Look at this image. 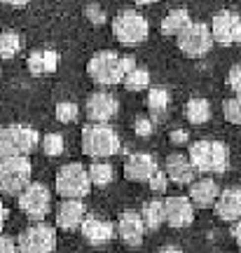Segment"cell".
<instances>
[{
	"label": "cell",
	"mask_w": 241,
	"mask_h": 253,
	"mask_svg": "<svg viewBox=\"0 0 241 253\" xmlns=\"http://www.w3.org/2000/svg\"><path fill=\"white\" fill-rule=\"evenodd\" d=\"M5 220H7V209H5V204L0 202V230L5 227Z\"/></svg>",
	"instance_id": "40"
},
{
	"label": "cell",
	"mask_w": 241,
	"mask_h": 253,
	"mask_svg": "<svg viewBox=\"0 0 241 253\" xmlns=\"http://www.w3.org/2000/svg\"><path fill=\"white\" fill-rule=\"evenodd\" d=\"M134 131L138 136H143V138H145V136H150L152 134V118L150 120H148V118H138L134 122Z\"/></svg>",
	"instance_id": "34"
},
{
	"label": "cell",
	"mask_w": 241,
	"mask_h": 253,
	"mask_svg": "<svg viewBox=\"0 0 241 253\" xmlns=\"http://www.w3.org/2000/svg\"><path fill=\"white\" fill-rule=\"evenodd\" d=\"M87 171H89L91 185H96V188H108V185L113 183V176H115L110 162H106V160H94V162L87 167Z\"/></svg>",
	"instance_id": "26"
},
{
	"label": "cell",
	"mask_w": 241,
	"mask_h": 253,
	"mask_svg": "<svg viewBox=\"0 0 241 253\" xmlns=\"http://www.w3.org/2000/svg\"><path fill=\"white\" fill-rule=\"evenodd\" d=\"M227 87H230L234 94L241 96V63H237V66L230 68V73H227Z\"/></svg>",
	"instance_id": "33"
},
{
	"label": "cell",
	"mask_w": 241,
	"mask_h": 253,
	"mask_svg": "<svg viewBox=\"0 0 241 253\" xmlns=\"http://www.w3.org/2000/svg\"><path fill=\"white\" fill-rule=\"evenodd\" d=\"M12 251H19V244L14 242V237L0 235V253H12Z\"/></svg>",
	"instance_id": "36"
},
{
	"label": "cell",
	"mask_w": 241,
	"mask_h": 253,
	"mask_svg": "<svg viewBox=\"0 0 241 253\" xmlns=\"http://www.w3.org/2000/svg\"><path fill=\"white\" fill-rule=\"evenodd\" d=\"M169 91L166 87H148V113H150L152 122L164 120L169 113Z\"/></svg>",
	"instance_id": "22"
},
{
	"label": "cell",
	"mask_w": 241,
	"mask_h": 253,
	"mask_svg": "<svg viewBox=\"0 0 241 253\" xmlns=\"http://www.w3.org/2000/svg\"><path fill=\"white\" fill-rule=\"evenodd\" d=\"M122 84L126 87V91H143L150 87V73L143 66H134L131 71L124 75Z\"/></svg>",
	"instance_id": "27"
},
{
	"label": "cell",
	"mask_w": 241,
	"mask_h": 253,
	"mask_svg": "<svg viewBox=\"0 0 241 253\" xmlns=\"http://www.w3.org/2000/svg\"><path fill=\"white\" fill-rule=\"evenodd\" d=\"M164 213H166V225H171L173 230H183L195 223V204L190 197L183 195L164 199Z\"/></svg>",
	"instance_id": "13"
},
{
	"label": "cell",
	"mask_w": 241,
	"mask_h": 253,
	"mask_svg": "<svg viewBox=\"0 0 241 253\" xmlns=\"http://www.w3.org/2000/svg\"><path fill=\"white\" fill-rule=\"evenodd\" d=\"M120 136L108 122H89L82 126V153L91 160H108L120 153Z\"/></svg>",
	"instance_id": "2"
},
{
	"label": "cell",
	"mask_w": 241,
	"mask_h": 253,
	"mask_svg": "<svg viewBox=\"0 0 241 253\" xmlns=\"http://www.w3.org/2000/svg\"><path fill=\"white\" fill-rule=\"evenodd\" d=\"M164 171L169 176V181L176 183V185H190L195 181V173H197L192 162H190V157L183 153L169 155L166 162H164Z\"/></svg>",
	"instance_id": "18"
},
{
	"label": "cell",
	"mask_w": 241,
	"mask_h": 253,
	"mask_svg": "<svg viewBox=\"0 0 241 253\" xmlns=\"http://www.w3.org/2000/svg\"><path fill=\"white\" fill-rule=\"evenodd\" d=\"M185 118L190 125H206L211 120V103L206 99H190L185 103Z\"/></svg>",
	"instance_id": "25"
},
{
	"label": "cell",
	"mask_w": 241,
	"mask_h": 253,
	"mask_svg": "<svg viewBox=\"0 0 241 253\" xmlns=\"http://www.w3.org/2000/svg\"><path fill=\"white\" fill-rule=\"evenodd\" d=\"M171 143L173 145H180V143H188V131H183V129H178V131H171Z\"/></svg>",
	"instance_id": "37"
},
{
	"label": "cell",
	"mask_w": 241,
	"mask_h": 253,
	"mask_svg": "<svg viewBox=\"0 0 241 253\" xmlns=\"http://www.w3.org/2000/svg\"><path fill=\"white\" fill-rule=\"evenodd\" d=\"M215 216L225 220V223H234L237 218H241V190L239 188H227L220 190V195L213 204Z\"/></svg>",
	"instance_id": "19"
},
{
	"label": "cell",
	"mask_w": 241,
	"mask_h": 253,
	"mask_svg": "<svg viewBox=\"0 0 241 253\" xmlns=\"http://www.w3.org/2000/svg\"><path fill=\"white\" fill-rule=\"evenodd\" d=\"M169 183L171 181H169V176H166V171H160V169H157V171L152 173V178L148 181V185H150V190L155 192V195H161Z\"/></svg>",
	"instance_id": "32"
},
{
	"label": "cell",
	"mask_w": 241,
	"mask_h": 253,
	"mask_svg": "<svg viewBox=\"0 0 241 253\" xmlns=\"http://www.w3.org/2000/svg\"><path fill=\"white\" fill-rule=\"evenodd\" d=\"M19 251L26 253H52L56 249V230L47 223H36L19 235Z\"/></svg>",
	"instance_id": "10"
},
{
	"label": "cell",
	"mask_w": 241,
	"mask_h": 253,
	"mask_svg": "<svg viewBox=\"0 0 241 253\" xmlns=\"http://www.w3.org/2000/svg\"><path fill=\"white\" fill-rule=\"evenodd\" d=\"M40 145V136L36 129L24 125L0 126V157L7 155H28Z\"/></svg>",
	"instance_id": "8"
},
{
	"label": "cell",
	"mask_w": 241,
	"mask_h": 253,
	"mask_svg": "<svg viewBox=\"0 0 241 253\" xmlns=\"http://www.w3.org/2000/svg\"><path fill=\"white\" fill-rule=\"evenodd\" d=\"M120 110V101L108 91H94L84 103V115L89 122H110Z\"/></svg>",
	"instance_id": "14"
},
{
	"label": "cell",
	"mask_w": 241,
	"mask_h": 253,
	"mask_svg": "<svg viewBox=\"0 0 241 253\" xmlns=\"http://www.w3.org/2000/svg\"><path fill=\"white\" fill-rule=\"evenodd\" d=\"M190 21H192V17H190V12L185 7L171 9L169 14L161 19V33H164V36H178Z\"/></svg>",
	"instance_id": "24"
},
{
	"label": "cell",
	"mask_w": 241,
	"mask_h": 253,
	"mask_svg": "<svg viewBox=\"0 0 241 253\" xmlns=\"http://www.w3.org/2000/svg\"><path fill=\"white\" fill-rule=\"evenodd\" d=\"M223 118L230 125H239L241 126V96L234 94L232 99L223 101Z\"/></svg>",
	"instance_id": "29"
},
{
	"label": "cell",
	"mask_w": 241,
	"mask_h": 253,
	"mask_svg": "<svg viewBox=\"0 0 241 253\" xmlns=\"http://www.w3.org/2000/svg\"><path fill=\"white\" fill-rule=\"evenodd\" d=\"M220 195V188L213 178H199V181L190 183V195L195 209H211L215 204V199Z\"/></svg>",
	"instance_id": "20"
},
{
	"label": "cell",
	"mask_w": 241,
	"mask_h": 253,
	"mask_svg": "<svg viewBox=\"0 0 241 253\" xmlns=\"http://www.w3.org/2000/svg\"><path fill=\"white\" fill-rule=\"evenodd\" d=\"M21 52V38L14 31L0 33V59H14Z\"/></svg>",
	"instance_id": "28"
},
{
	"label": "cell",
	"mask_w": 241,
	"mask_h": 253,
	"mask_svg": "<svg viewBox=\"0 0 241 253\" xmlns=\"http://www.w3.org/2000/svg\"><path fill=\"white\" fill-rule=\"evenodd\" d=\"M211 33H213V40L218 45H237V42H241V17L237 12H230V9L215 12L213 19H211Z\"/></svg>",
	"instance_id": "11"
},
{
	"label": "cell",
	"mask_w": 241,
	"mask_h": 253,
	"mask_svg": "<svg viewBox=\"0 0 241 253\" xmlns=\"http://www.w3.org/2000/svg\"><path fill=\"white\" fill-rule=\"evenodd\" d=\"M115 232L126 246H141L143 244V235H145L143 216L136 213V211H124V213H120Z\"/></svg>",
	"instance_id": "15"
},
{
	"label": "cell",
	"mask_w": 241,
	"mask_h": 253,
	"mask_svg": "<svg viewBox=\"0 0 241 253\" xmlns=\"http://www.w3.org/2000/svg\"><path fill=\"white\" fill-rule=\"evenodd\" d=\"M17 197H19V209L31 220H42L52 211V192L47 190L45 183H28Z\"/></svg>",
	"instance_id": "9"
},
{
	"label": "cell",
	"mask_w": 241,
	"mask_h": 253,
	"mask_svg": "<svg viewBox=\"0 0 241 253\" xmlns=\"http://www.w3.org/2000/svg\"><path fill=\"white\" fill-rule=\"evenodd\" d=\"M26 66H28V71H31V75H47V73L56 71L59 54L52 52V49H38V52H31Z\"/></svg>",
	"instance_id": "21"
},
{
	"label": "cell",
	"mask_w": 241,
	"mask_h": 253,
	"mask_svg": "<svg viewBox=\"0 0 241 253\" xmlns=\"http://www.w3.org/2000/svg\"><path fill=\"white\" fill-rule=\"evenodd\" d=\"M31 173H33V167H31L26 155L0 157V192L17 197L31 183Z\"/></svg>",
	"instance_id": "4"
},
{
	"label": "cell",
	"mask_w": 241,
	"mask_h": 253,
	"mask_svg": "<svg viewBox=\"0 0 241 253\" xmlns=\"http://www.w3.org/2000/svg\"><path fill=\"white\" fill-rule=\"evenodd\" d=\"M136 5H155V2H157V0H134Z\"/></svg>",
	"instance_id": "41"
},
{
	"label": "cell",
	"mask_w": 241,
	"mask_h": 253,
	"mask_svg": "<svg viewBox=\"0 0 241 253\" xmlns=\"http://www.w3.org/2000/svg\"><path fill=\"white\" fill-rule=\"evenodd\" d=\"M232 237H234V242H237V246L241 249V218H237L232 223Z\"/></svg>",
	"instance_id": "38"
},
{
	"label": "cell",
	"mask_w": 241,
	"mask_h": 253,
	"mask_svg": "<svg viewBox=\"0 0 241 253\" xmlns=\"http://www.w3.org/2000/svg\"><path fill=\"white\" fill-rule=\"evenodd\" d=\"M2 5H9V7H24L28 5V0H0Z\"/></svg>",
	"instance_id": "39"
},
{
	"label": "cell",
	"mask_w": 241,
	"mask_h": 253,
	"mask_svg": "<svg viewBox=\"0 0 241 253\" xmlns=\"http://www.w3.org/2000/svg\"><path fill=\"white\" fill-rule=\"evenodd\" d=\"M136 66V61L131 56H117L115 52H98L89 59L87 63V73L94 84L98 87H113V84H120L124 80V75Z\"/></svg>",
	"instance_id": "1"
},
{
	"label": "cell",
	"mask_w": 241,
	"mask_h": 253,
	"mask_svg": "<svg viewBox=\"0 0 241 253\" xmlns=\"http://www.w3.org/2000/svg\"><path fill=\"white\" fill-rule=\"evenodd\" d=\"M42 153H45L47 157H56V155H61L63 153V136L56 134V131L45 134V138H42Z\"/></svg>",
	"instance_id": "30"
},
{
	"label": "cell",
	"mask_w": 241,
	"mask_h": 253,
	"mask_svg": "<svg viewBox=\"0 0 241 253\" xmlns=\"http://www.w3.org/2000/svg\"><path fill=\"white\" fill-rule=\"evenodd\" d=\"M54 113H56V120H59V122H66V125H68V122H75V120H78L80 108H78L73 101H61V103H56V110H54Z\"/></svg>",
	"instance_id": "31"
},
{
	"label": "cell",
	"mask_w": 241,
	"mask_h": 253,
	"mask_svg": "<svg viewBox=\"0 0 241 253\" xmlns=\"http://www.w3.org/2000/svg\"><path fill=\"white\" fill-rule=\"evenodd\" d=\"M213 33H211V26L208 24H201V21H190L188 26L176 36V45L188 59H204L211 47H213Z\"/></svg>",
	"instance_id": "6"
},
{
	"label": "cell",
	"mask_w": 241,
	"mask_h": 253,
	"mask_svg": "<svg viewBox=\"0 0 241 253\" xmlns=\"http://www.w3.org/2000/svg\"><path fill=\"white\" fill-rule=\"evenodd\" d=\"M113 36L120 45L124 47H134L141 45L148 33H150V26H148V19L143 14H138L136 9H124L113 17Z\"/></svg>",
	"instance_id": "5"
},
{
	"label": "cell",
	"mask_w": 241,
	"mask_h": 253,
	"mask_svg": "<svg viewBox=\"0 0 241 253\" xmlns=\"http://www.w3.org/2000/svg\"><path fill=\"white\" fill-rule=\"evenodd\" d=\"M188 157L197 173H225L230 164V150L220 141H195L188 148Z\"/></svg>",
	"instance_id": "3"
},
{
	"label": "cell",
	"mask_w": 241,
	"mask_h": 253,
	"mask_svg": "<svg viewBox=\"0 0 241 253\" xmlns=\"http://www.w3.org/2000/svg\"><path fill=\"white\" fill-rule=\"evenodd\" d=\"M56 216V227L63 232H75L80 230L82 220L87 218V207L80 197H63V202H59V207L54 211Z\"/></svg>",
	"instance_id": "12"
},
{
	"label": "cell",
	"mask_w": 241,
	"mask_h": 253,
	"mask_svg": "<svg viewBox=\"0 0 241 253\" xmlns=\"http://www.w3.org/2000/svg\"><path fill=\"white\" fill-rule=\"evenodd\" d=\"M161 251H166V253H171V251H176V253H178V251H180V249H178V246H161Z\"/></svg>",
	"instance_id": "42"
},
{
	"label": "cell",
	"mask_w": 241,
	"mask_h": 253,
	"mask_svg": "<svg viewBox=\"0 0 241 253\" xmlns=\"http://www.w3.org/2000/svg\"><path fill=\"white\" fill-rule=\"evenodd\" d=\"M80 232L82 237L87 239V244L91 246H106L113 242V237H115V225L106 220V218H98V216H89L82 220L80 225Z\"/></svg>",
	"instance_id": "16"
},
{
	"label": "cell",
	"mask_w": 241,
	"mask_h": 253,
	"mask_svg": "<svg viewBox=\"0 0 241 253\" xmlns=\"http://www.w3.org/2000/svg\"><path fill=\"white\" fill-rule=\"evenodd\" d=\"M157 171V164L148 153H134L124 162V178L131 183H148L152 173Z\"/></svg>",
	"instance_id": "17"
},
{
	"label": "cell",
	"mask_w": 241,
	"mask_h": 253,
	"mask_svg": "<svg viewBox=\"0 0 241 253\" xmlns=\"http://www.w3.org/2000/svg\"><path fill=\"white\" fill-rule=\"evenodd\" d=\"M84 14H87V19H89L91 24H103L106 21V12L98 7V5H89V7L84 9Z\"/></svg>",
	"instance_id": "35"
},
{
	"label": "cell",
	"mask_w": 241,
	"mask_h": 253,
	"mask_svg": "<svg viewBox=\"0 0 241 253\" xmlns=\"http://www.w3.org/2000/svg\"><path fill=\"white\" fill-rule=\"evenodd\" d=\"M56 192L61 197H80L84 199L91 192V178L87 167H82L80 162L63 164L61 169L56 171Z\"/></svg>",
	"instance_id": "7"
},
{
	"label": "cell",
	"mask_w": 241,
	"mask_h": 253,
	"mask_svg": "<svg viewBox=\"0 0 241 253\" xmlns=\"http://www.w3.org/2000/svg\"><path fill=\"white\" fill-rule=\"evenodd\" d=\"M141 216H143L145 230L157 232V230L166 223V213H164V199H150V202H145Z\"/></svg>",
	"instance_id": "23"
}]
</instances>
